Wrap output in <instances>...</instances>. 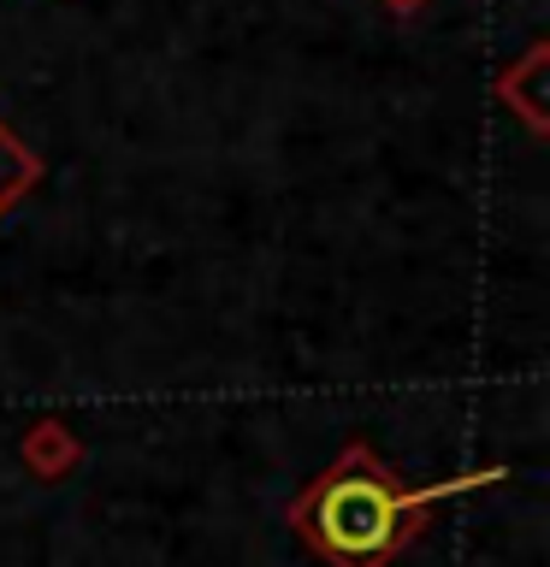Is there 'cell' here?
Listing matches in <instances>:
<instances>
[{
	"instance_id": "obj_1",
	"label": "cell",
	"mask_w": 550,
	"mask_h": 567,
	"mask_svg": "<svg viewBox=\"0 0 550 567\" xmlns=\"http://www.w3.org/2000/svg\"><path fill=\"white\" fill-rule=\"evenodd\" d=\"M503 473H473V478H444V485H403L367 443H344L291 503L296 538L314 549L326 567H385L403 544L426 532L438 496L491 485Z\"/></svg>"
},
{
	"instance_id": "obj_2",
	"label": "cell",
	"mask_w": 550,
	"mask_h": 567,
	"mask_svg": "<svg viewBox=\"0 0 550 567\" xmlns=\"http://www.w3.org/2000/svg\"><path fill=\"white\" fill-rule=\"evenodd\" d=\"M35 172H42V166H35V154L7 131V124H0V213H7L18 195L35 184Z\"/></svg>"
}]
</instances>
